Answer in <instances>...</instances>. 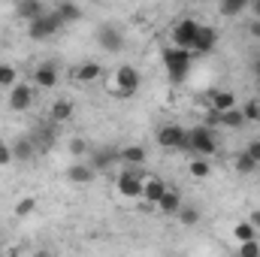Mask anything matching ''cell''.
<instances>
[{"label":"cell","mask_w":260,"mask_h":257,"mask_svg":"<svg viewBox=\"0 0 260 257\" xmlns=\"http://www.w3.org/2000/svg\"><path fill=\"white\" fill-rule=\"evenodd\" d=\"M188 151L194 154V157H212L215 151H218V136H215V130L206 127V124H197V127L188 130Z\"/></svg>","instance_id":"obj_1"},{"label":"cell","mask_w":260,"mask_h":257,"mask_svg":"<svg viewBox=\"0 0 260 257\" xmlns=\"http://www.w3.org/2000/svg\"><path fill=\"white\" fill-rule=\"evenodd\" d=\"M191 64H194V52H185V49H176V46L164 49V67H167L173 82H185L188 73H191Z\"/></svg>","instance_id":"obj_2"},{"label":"cell","mask_w":260,"mask_h":257,"mask_svg":"<svg viewBox=\"0 0 260 257\" xmlns=\"http://www.w3.org/2000/svg\"><path fill=\"white\" fill-rule=\"evenodd\" d=\"M139 85H142V73H139L136 67L121 64L118 70H115V85H112V91H115L118 100H130V97H136Z\"/></svg>","instance_id":"obj_3"},{"label":"cell","mask_w":260,"mask_h":257,"mask_svg":"<svg viewBox=\"0 0 260 257\" xmlns=\"http://www.w3.org/2000/svg\"><path fill=\"white\" fill-rule=\"evenodd\" d=\"M61 27H64V21L58 18V12H55V9H46V15H40L37 21H30V24H27V37L40 43V40L55 37Z\"/></svg>","instance_id":"obj_4"},{"label":"cell","mask_w":260,"mask_h":257,"mask_svg":"<svg viewBox=\"0 0 260 257\" xmlns=\"http://www.w3.org/2000/svg\"><path fill=\"white\" fill-rule=\"evenodd\" d=\"M157 145L164 151H188V127L182 124H164L157 130Z\"/></svg>","instance_id":"obj_5"},{"label":"cell","mask_w":260,"mask_h":257,"mask_svg":"<svg viewBox=\"0 0 260 257\" xmlns=\"http://www.w3.org/2000/svg\"><path fill=\"white\" fill-rule=\"evenodd\" d=\"M197 30H200V21L197 18H179L173 24V46L191 52L194 49V40H197Z\"/></svg>","instance_id":"obj_6"},{"label":"cell","mask_w":260,"mask_h":257,"mask_svg":"<svg viewBox=\"0 0 260 257\" xmlns=\"http://www.w3.org/2000/svg\"><path fill=\"white\" fill-rule=\"evenodd\" d=\"M97 43H100V49H106V52H112V55L124 52V34H121V27L112 24V21H103V24L97 27Z\"/></svg>","instance_id":"obj_7"},{"label":"cell","mask_w":260,"mask_h":257,"mask_svg":"<svg viewBox=\"0 0 260 257\" xmlns=\"http://www.w3.org/2000/svg\"><path fill=\"white\" fill-rule=\"evenodd\" d=\"M118 194L127 200H142V167H127L118 176Z\"/></svg>","instance_id":"obj_8"},{"label":"cell","mask_w":260,"mask_h":257,"mask_svg":"<svg viewBox=\"0 0 260 257\" xmlns=\"http://www.w3.org/2000/svg\"><path fill=\"white\" fill-rule=\"evenodd\" d=\"M30 142H34V148H37V154H43V151H49L55 142H58V124H52V121H46V124H40V127H34L30 133Z\"/></svg>","instance_id":"obj_9"},{"label":"cell","mask_w":260,"mask_h":257,"mask_svg":"<svg viewBox=\"0 0 260 257\" xmlns=\"http://www.w3.org/2000/svg\"><path fill=\"white\" fill-rule=\"evenodd\" d=\"M30 106H34V85L18 82V85L9 91V109H12V112H27Z\"/></svg>","instance_id":"obj_10"},{"label":"cell","mask_w":260,"mask_h":257,"mask_svg":"<svg viewBox=\"0 0 260 257\" xmlns=\"http://www.w3.org/2000/svg\"><path fill=\"white\" fill-rule=\"evenodd\" d=\"M58 79H61V70H58L55 61H43V64L34 70V85L43 88V91H52L58 85Z\"/></svg>","instance_id":"obj_11"},{"label":"cell","mask_w":260,"mask_h":257,"mask_svg":"<svg viewBox=\"0 0 260 257\" xmlns=\"http://www.w3.org/2000/svg\"><path fill=\"white\" fill-rule=\"evenodd\" d=\"M215 46H218V30H215L212 24H200L191 52H194V55H209V52H215Z\"/></svg>","instance_id":"obj_12"},{"label":"cell","mask_w":260,"mask_h":257,"mask_svg":"<svg viewBox=\"0 0 260 257\" xmlns=\"http://www.w3.org/2000/svg\"><path fill=\"white\" fill-rule=\"evenodd\" d=\"M209 106L215 115L230 112V109H236V94L233 91H209Z\"/></svg>","instance_id":"obj_13"},{"label":"cell","mask_w":260,"mask_h":257,"mask_svg":"<svg viewBox=\"0 0 260 257\" xmlns=\"http://www.w3.org/2000/svg\"><path fill=\"white\" fill-rule=\"evenodd\" d=\"M94 176H97V173H94V167H91V164H79V160H76V164H70V167H67V179H70L73 185H91V182H94Z\"/></svg>","instance_id":"obj_14"},{"label":"cell","mask_w":260,"mask_h":257,"mask_svg":"<svg viewBox=\"0 0 260 257\" xmlns=\"http://www.w3.org/2000/svg\"><path fill=\"white\" fill-rule=\"evenodd\" d=\"M15 15L30 24V21H37L40 15H46V6H43L40 0H18V3H15Z\"/></svg>","instance_id":"obj_15"},{"label":"cell","mask_w":260,"mask_h":257,"mask_svg":"<svg viewBox=\"0 0 260 257\" xmlns=\"http://www.w3.org/2000/svg\"><path fill=\"white\" fill-rule=\"evenodd\" d=\"M167 191H170V185H167L164 179H148V182H142V200L151 203V206H157L160 197H164Z\"/></svg>","instance_id":"obj_16"},{"label":"cell","mask_w":260,"mask_h":257,"mask_svg":"<svg viewBox=\"0 0 260 257\" xmlns=\"http://www.w3.org/2000/svg\"><path fill=\"white\" fill-rule=\"evenodd\" d=\"M100 76H103V67L97 64V61H85V64H79L73 70V79H76V82H85V85H88V82H97Z\"/></svg>","instance_id":"obj_17"},{"label":"cell","mask_w":260,"mask_h":257,"mask_svg":"<svg viewBox=\"0 0 260 257\" xmlns=\"http://www.w3.org/2000/svg\"><path fill=\"white\" fill-rule=\"evenodd\" d=\"M73 118V103L67 100V97H58L55 103H52V109H49V121L52 124H64Z\"/></svg>","instance_id":"obj_18"},{"label":"cell","mask_w":260,"mask_h":257,"mask_svg":"<svg viewBox=\"0 0 260 257\" xmlns=\"http://www.w3.org/2000/svg\"><path fill=\"white\" fill-rule=\"evenodd\" d=\"M215 124H221V127H227V130H242L248 121H245L242 109L236 106V109H230V112H221V115H215Z\"/></svg>","instance_id":"obj_19"},{"label":"cell","mask_w":260,"mask_h":257,"mask_svg":"<svg viewBox=\"0 0 260 257\" xmlns=\"http://www.w3.org/2000/svg\"><path fill=\"white\" fill-rule=\"evenodd\" d=\"M182 203H185V200H182V194L176 191V188H170V191H167L164 197H160V203H157V209H160L164 215H170V218H176V212L182 209Z\"/></svg>","instance_id":"obj_20"},{"label":"cell","mask_w":260,"mask_h":257,"mask_svg":"<svg viewBox=\"0 0 260 257\" xmlns=\"http://www.w3.org/2000/svg\"><path fill=\"white\" fill-rule=\"evenodd\" d=\"M37 157V148L30 142V136H18L12 142V160H34Z\"/></svg>","instance_id":"obj_21"},{"label":"cell","mask_w":260,"mask_h":257,"mask_svg":"<svg viewBox=\"0 0 260 257\" xmlns=\"http://www.w3.org/2000/svg\"><path fill=\"white\" fill-rule=\"evenodd\" d=\"M115 160H121V157H118V148H115V145H106V148H97V151H94L91 167H94V173H97V170H103V167H109V164H115Z\"/></svg>","instance_id":"obj_22"},{"label":"cell","mask_w":260,"mask_h":257,"mask_svg":"<svg viewBox=\"0 0 260 257\" xmlns=\"http://www.w3.org/2000/svg\"><path fill=\"white\" fill-rule=\"evenodd\" d=\"M118 157H121L124 167H142L145 164V148L142 145H124V148H118Z\"/></svg>","instance_id":"obj_23"},{"label":"cell","mask_w":260,"mask_h":257,"mask_svg":"<svg viewBox=\"0 0 260 257\" xmlns=\"http://www.w3.org/2000/svg\"><path fill=\"white\" fill-rule=\"evenodd\" d=\"M176 218H179L182 227H197L200 218H203V212H200V206H194V203H182V209L176 212Z\"/></svg>","instance_id":"obj_24"},{"label":"cell","mask_w":260,"mask_h":257,"mask_svg":"<svg viewBox=\"0 0 260 257\" xmlns=\"http://www.w3.org/2000/svg\"><path fill=\"white\" fill-rule=\"evenodd\" d=\"M55 12H58V18H61L64 24H73V21L82 18V6H76V3H70V0H61V3L55 6Z\"/></svg>","instance_id":"obj_25"},{"label":"cell","mask_w":260,"mask_h":257,"mask_svg":"<svg viewBox=\"0 0 260 257\" xmlns=\"http://www.w3.org/2000/svg\"><path fill=\"white\" fill-rule=\"evenodd\" d=\"M233 236H236V242L242 245V242H257L260 233L254 230V227H251V224H248V221H239V224L233 227Z\"/></svg>","instance_id":"obj_26"},{"label":"cell","mask_w":260,"mask_h":257,"mask_svg":"<svg viewBox=\"0 0 260 257\" xmlns=\"http://www.w3.org/2000/svg\"><path fill=\"white\" fill-rule=\"evenodd\" d=\"M218 12H221V15H227V18H233V15L248 12V3H245V0H224V3L218 6Z\"/></svg>","instance_id":"obj_27"},{"label":"cell","mask_w":260,"mask_h":257,"mask_svg":"<svg viewBox=\"0 0 260 257\" xmlns=\"http://www.w3.org/2000/svg\"><path fill=\"white\" fill-rule=\"evenodd\" d=\"M233 167H236V173H239V176H251V173H257V170H260L257 164L245 154V151H239V154H236V164H233Z\"/></svg>","instance_id":"obj_28"},{"label":"cell","mask_w":260,"mask_h":257,"mask_svg":"<svg viewBox=\"0 0 260 257\" xmlns=\"http://www.w3.org/2000/svg\"><path fill=\"white\" fill-rule=\"evenodd\" d=\"M188 173H191L194 179H206V176L212 173V164H209L206 157H194V160L188 164Z\"/></svg>","instance_id":"obj_29"},{"label":"cell","mask_w":260,"mask_h":257,"mask_svg":"<svg viewBox=\"0 0 260 257\" xmlns=\"http://www.w3.org/2000/svg\"><path fill=\"white\" fill-rule=\"evenodd\" d=\"M34 212H37V197H21L15 203V218H27Z\"/></svg>","instance_id":"obj_30"},{"label":"cell","mask_w":260,"mask_h":257,"mask_svg":"<svg viewBox=\"0 0 260 257\" xmlns=\"http://www.w3.org/2000/svg\"><path fill=\"white\" fill-rule=\"evenodd\" d=\"M242 115H245V121L257 124L260 121V100H248V103L242 106Z\"/></svg>","instance_id":"obj_31"},{"label":"cell","mask_w":260,"mask_h":257,"mask_svg":"<svg viewBox=\"0 0 260 257\" xmlns=\"http://www.w3.org/2000/svg\"><path fill=\"white\" fill-rule=\"evenodd\" d=\"M239 257H260V242H242L239 245Z\"/></svg>","instance_id":"obj_32"},{"label":"cell","mask_w":260,"mask_h":257,"mask_svg":"<svg viewBox=\"0 0 260 257\" xmlns=\"http://www.w3.org/2000/svg\"><path fill=\"white\" fill-rule=\"evenodd\" d=\"M245 154H248V157H251V160L260 167V139H251V142L245 145Z\"/></svg>","instance_id":"obj_33"},{"label":"cell","mask_w":260,"mask_h":257,"mask_svg":"<svg viewBox=\"0 0 260 257\" xmlns=\"http://www.w3.org/2000/svg\"><path fill=\"white\" fill-rule=\"evenodd\" d=\"M70 151H73V154H76V157H82V154H88V142H85V139H79V136H76V139H73V142H70Z\"/></svg>","instance_id":"obj_34"},{"label":"cell","mask_w":260,"mask_h":257,"mask_svg":"<svg viewBox=\"0 0 260 257\" xmlns=\"http://www.w3.org/2000/svg\"><path fill=\"white\" fill-rule=\"evenodd\" d=\"M9 164H12V145L0 142V167H9Z\"/></svg>","instance_id":"obj_35"},{"label":"cell","mask_w":260,"mask_h":257,"mask_svg":"<svg viewBox=\"0 0 260 257\" xmlns=\"http://www.w3.org/2000/svg\"><path fill=\"white\" fill-rule=\"evenodd\" d=\"M245 27H248V37H251V40H260V21H254V18H251Z\"/></svg>","instance_id":"obj_36"},{"label":"cell","mask_w":260,"mask_h":257,"mask_svg":"<svg viewBox=\"0 0 260 257\" xmlns=\"http://www.w3.org/2000/svg\"><path fill=\"white\" fill-rule=\"evenodd\" d=\"M245 221H248V224H251V227H254V230L260 233V209H254V212H251V215H248Z\"/></svg>","instance_id":"obj_37"},{"label":"cell","mask_w":260,"mask_h":257,"mask_svg":"<svg viewBox=\"0 0 260 257\" xmlns=\"http://www.w3.org/2000/svg\"><path fill=\"white\" fill-rule=\"evenodd\" d=\"M248 9H251V18L260 21V0H251V3H248Z\"/></svg>","instance_id":"obj_38"},{"label":"cell","mask_w":260,"mask_h":257,"mask_svg":"<svg viewBox=\"0 0 260 257\" xmlns=\"http://www.w3.org/2000/svg\"><path fill=\"white\" fill-rule=\"evenodd\" d=\"M251 73L260 79V55H254V58H251Z\"/></svg>","instance_id":"obj_39"},{"label":"cell","mask_w":260,"mask_h":257,"mask_svg":"<svg viewBox=\"0 0 260 257\" xmlns=\"http://www.w3.org/2000/svg\"><path fill=\"white\" fill-rule=\"evenodd\" d=\"M3 67L6 64H0V88H3Z\"/></svg>","instance_id":"obj_40"}]
</instances>
